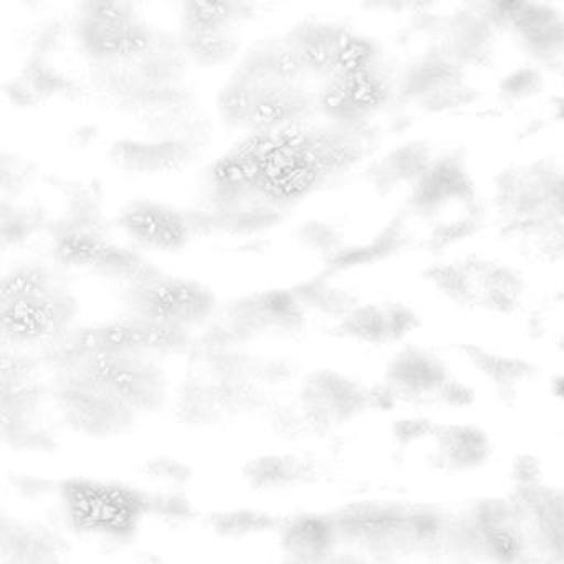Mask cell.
Here are the masks:
<instances>
[{"label": "cell", "mask_w": 564, "mask_h": 564, "mask_svg": "<svg viewBox=\"0 0 564 564\" xmlns=\"http://www.w3.org/2000/svg\"><path fill=\"white\" fill-rule=\"evenodd\" d=\"M75 368L107 386L138 414L156 411L164 402L166 378L154 356L137 351L88 352Z\"/></svg>", "instance_id": "15"}, {"label": "cell", "mask_w": 564, "mask_h": 564, "mask_svg": "<svg viewBox=\"0 0 564 564\" xmlns=\"http://www.w3.org/2000/svg\"><path fill=\"white\" fill-rule=\"evenodd\" d=\"M338 544L361 563L399 564L435 553L444 510L399 500H362L332 514Z\"/></svg>", "instance_id": "2"}, {"label": "cell", "mask_w": 564, "mask_h": 564, "mask_svg": "<svg viewBox=\"0 0 564 564\" xmlns=\"http://www.w3.org/2000/svg\"><path fill=\"white\" fill-rule=\"evenodd\" d=\"M19 77L34 91L41 104L55 97L77 100L88 94L87 85L52 65L48 58L37 55H28Z\"/></svg>", "instance_id": "31"}, {"label": "cell", "mask_w": 564, "mask_h": 564, "mask_svg": "<svg viewBox=\"0 0 564 564\" xmlns=\"http://www.w3.org/2000/svg\"><path fill=\"white\" fill-rule=\"evenodd\" d=\"M505 236L530 262L564 272V220L536 224Z\"/></svg>", "instance_id": "30"}, {"label": "cell", "mask_w": 564, "mask_h": 564, "mask_svg": "<svg viewBox=\"0 0 564 564\" xmlns=\"http://www.w3.org/2000/svg\"><path fill=\"white\" fill-rule=\"evenodd\" d=\"M398 214L411 250L442 252L474 236L484 223L485 206L467 158L457 150L441 151Z\"/></svg>", "instance_id": "1"}, {"label": "cell", "mask_w": 564, "mask_h": 564, "mask_svg": "<svg viewBox=\"0 0 564 564\" xmlns=\"http://www.w3.org/2000/svg\"><path fill=\"white\" fill-rule=\"evenodd\" d=\"M54 259L58 265L90 270L105 279L121 280L124 285L140 279L153 265L138 250L97 234L58 237L54 240Z\"/></svg>", "instance_id": "18"}, {"label": "cell", "mask_w": 564, "mask_h": 564, "mask_svg": "<svg viewBox=\"0 0 564 564\" xmlns=\"http://www.w3.org/2000/svg\"><path fill=\"white\" fill-rule=\"evenodd\" d=\"M68 521L88 536L127 540L148 517L147 495L97 478H68L58 485Z\"/></svg>", "instance_id": "8"}, {"label": "cell", "mask_w": 564, "mask_h": 564, "mask_svg": "<svg viewBox=\"0 0 564 564\" xmlns=\"http://www.w3.org/2000/svg\"><path fill=\"white\" fill-rule=\"evenodd\" d=\"M425 282L447 302L474 312L513 315L528 295L524 273L491 257H452L427 267Z\"/></svg>", "instance_id": "5"}, {"label": "cell", "mask_w": 564, "mask_h": 564, "mask_svg": "<svg viewBox=\"0 0 564 564\" xmlns=\"http://www.w3.org/2000/svg\"><path fill=\"white\" fill-rule=\"evenodd\" d=\"M68 35V24L62 18H47L31 25L24 42L29 55L48 58V55L61 51Z\"/></svg>", "instance_id": "43"}, {"label": "cell", "mask_w": 564, "mask_h": 564, "mask_svg": "<svg viewBox=\"0 0 564 564\" xmlns=\"http://www.w3.org/2000/svg\"><path fill=\"white\" fill-rule=\"evenodd\" d=\"M252 2H184L183 25L187 29H236L237 24L253 18Z\"/></svg>", "instance_id": "37"}, {"label": "cell", "mask_w": 564, "mask_h": 564, "mask_svg": "<svg viewBox=\"0 0 564 564\" xmlns=\"http://www.w3.org/2000/svg\"><path fill=\"white\" fill-rule=\"evenodd\" d=\"M4 94L9 98L12 105L21 108L39 107L41 100L35 97L34 91L28 87L24 80L19 75H15L11 80L4 84Z\"/></svg>", "instance_id": "47"}, {"label": "cell", "mask_w": 564, "mask_h": 564, "mask_svg": "<svg viewBox=\"0 0 564 564\" xmlns=\"http://www.w3.org/2000/svg\"><path fill=\"white\" fill-rule=\"evenodd\" d=\"M62 282H65V276L55 267L45 263H24L6 273L0 285V302L34 295Z\"/></svg>", "instance_id": "39"}, {"label": "cell", "mask_w": 564, "mask_h": 564, "mask_svg": "<svg viewBox=\"0 0 564 564\" xmlns=\"http://www.w3.org/2000/svg\"><path fill=\"white\" fill-rule=\"evenodd\" d=\"M441 151L424 140H412L392 148L365 171L379 196H399L402 200L415 189Z\"/></svg>", "instance_id": "23"}, {"label": "cell", "mask_w": 564, "mask_h": 564, "mask_svg": "<svg viewBox=\"0 0 564 564\" xmlns=\"http://www.w3.org/2000/svg\"><path fill=\"white\" fill-rule=\"evenodd\" d=\"M257 293L269 333L295 336L305 329L306 308L292 289L263 290Z\"/></svg>", "instance_id": "34"}, {"label": "cell", "mask_w": 564, "mask_h": 564, "mask_svg": "<svg viewBox=\"0 0 564 564\" xmlns=\"http://www.w3.org/2000/svg\"><path fill=\"white\" fill-rule=\"evenodd\" d=\"M4 564H52L54 547L47 534L19 521L2 524Z\"/></svg>", "instance_id": "33"}, {"label": "cell", "mask_w": 564, "mask_h": 564, "mask_svg": "<svg viewBox=\"0 0 564 564\" xmlns=\"http://www.w3.org/2000/svg\"><path fill=\"white\" fill-rule=\"evenodd\" d=\"M196 150L183 141L150 138H121L108 151L111 163L127 173L158 174L183 170L193 161Z\"/></svg>", "instance_id": "24"}, {"label": "cell", "mask_w": 564, "mask_h": 564, "mask_svg": "<svg viewBox=\"0 0 564 564\" xmlns=\"http://www.w3.org/2000/svg\"><path fill=\"white\" fill-rule=\"evenodd\" d=\"M505 39L536 68L564 62V12L544 2H495Z\"/></svg>", "instance_id": "16"}, {"label": "cell", "mask_w": 564, "mask_h": 564, "mask_svg": "<svg viewBox=\"0 0 564 564\" xmlns=\"http://www.w3.org/2000/svg\"><path fill=\"white\" fill-rule=\"evenodd\" d=\"M48 214L39 204H18V200H0V240L2 247H18L28 242L41 230H47Z\"/></svg>", "instance_id": "35"}, {"label": "cell", "mask_w": 564, "mask_h": 564, "mask_svg": "<svg viewBox=\"0 0 564 564\" xmlns=\"http://www.w3.org/2000/svg\"><path fill=\"white\" fill-rule=\"evenodd\" d=\"M39 167L34 161L15 151L0 153V189L2 199L15 200L31 187L37 177Z\"/></svg>", "instance_id": "41"}, {"label": "cell", "mask_w": 564, "mask_h": 564, "mask_svg": "<svg viewBox=\"0 0 564 564\" xmlns=\"http://www.w3.org/2000/svg\"><path fill=\"white\" fill-rule=\"evenodd\" d=\"M395 441L417 454L422 464L445 477L480 470L494 454L490 435L470 422H438L427 415H409L394 422Z\"/></svg>", "instance_id": "7"}, {"label": "cell", "mask_w": 564, "mask_h": 564, "mask_svg": "<svg viewBox=\"0 0 564 564\" xmlns=\"http://www.w3.org/2000/svg\"><path fill=\"white\" fill-rule=\"evenodd\" d=\"M375 408L412 411H457L477 399L452 362L431 346L405 345L386 366L384 378L372 388Z\"/></svg>", "instance_id": "3"}, {"label": "cell", "mask_w": 564, "mask_h": 564, "mask_svg": "<svg viewBox=\"0 0 564 564\" xmlns=\"http://www.w3.org/2000/svg\"><path fill=\"white\" fill-rule=\"evenodd\" d=\"M541 88H543V75H541V68L533 65L518 67L498 85L501 98L507 101L528 100L540 94Z\"/></svg>", "instance_id": "45"}, {"label": "cell", "mask_w": 564, "mask_h": 564, "mask_svg": "<svg viewBox=\"0 0 564 564\" xmlns=\"http://www.w3.org/2000/svg\"><path fill=\"white\" fill-rule=\"evenodd\" d=\"M148 514L160 518L163 523L170 527H184L191 523L194 517V508L189 501L181 498L180 495L160 494L147 495Z\"/></svg>", "instance_id": "46"}, {"label": "cell", "mask_w": 564, "mask_h": 564, "mask_svg": "<svg viewBox=\"0 0 564 564\" xmlns=\"http://www.w3.org/2000/svg\"><path fill=\"white\" fill-rule=\"evenodd\" d=\"M78 302L67 282L22 299L0 302V328L11 345H51L67 335Z\"/></svg>", "instance_id": "14"}, {"label": "cell", "mask_w": 564, "mask_h": 564, "mask_svg": "<svg viewBox=\"0 0 564 564\" xmlns=\"http://www.w3.org/2000/svg\"><path fill=\"white\" fill-rule=\"evenodd\" d=\"M144 477L158 487L167 488L173 494L176 488L189 484L193 470L184 462L173 457L151 458L144 464Z\"/></svg>", "instance_id": "44"}, {"label": "cell", "mask_w": 564, "mask_h": 564, "mask_svg": "<svg viewBox=\"0 0 564 564\" xmlns=\"http://www.w3.org/2000/svg\"><path fill=\"white\" fill-rule=\"evenodd\" d=\"M236 74L256 85L272 82H303L308 74L285 37L263 39L246 52Z\"/></svg>", "instance_id": "25"}, {"label": "cell", "mask_w": 564, "mask_h": 564, "mask_svg": "<svg viewBox=\"0 0 564 564\" xmlns=\"http://www.w3.org/2000/svg\"><path fill=\"white\" fill-rule=\"evenodd\" d=\"M300 405L313 429L336 431L375 408V395L372 388L351 376L319 369L303 381Z\"/></svg>", "instance_id": "17"}, {"label": "cell", "mask_w": 564, "mask_h": 564, "mask_svg": "<svg viewBox=\"0 0 564 564\" xmlns=\"http://www.w3.org/2000/svg\"><path fill=\"white\" fill-rule=\"evenodd\" d=\"M293 292L299 296L305 308L316 310L323 315L341 319L359 305V296L341 286L328 282V276L318 275L303 280L293 286Z\"/></svg>", "instance_id": "36"}, {"label": "cell", "mask_w": 564, "mask_h": 564, "mask_svg": "<svg viewBox=\"0 0 564 564\" xmlns=\"http://www.w3.org/2000/svg\"><path fill=\"white\" fill-rule=\"evenodd\" d=\"M312 465L296 455H260L243 467V475L250 487L262 491L299 487L312 480Z\"/></svg>", "instance_id": "29"}, {"label": "cell", "mask_w": 564, "mask_h": 564, "mask_svg": "<svg viewBox=\"0 0 564 564\" xmlns=\"http://www.w3.org/2000/svg\"><path fill=\"white\" fill-rule=\"evenodd\" d=\"M338 544L332 517L302 514L283 523L282 546L289 560L303 564H322Z\"/></svg>", "instance_id": "26"}, {"label": "cell", "mask_w": 564, "mask_h": 564, "mask_svg": "<svg viewBox=\"0 0 564 564\" xmlns=\"http://www.w3.org/2000/svg\"><path fill=\"white\" fill-rule=\"evenodd\" d=\"M209 527L220 538L246 540V538L272 533L275 528L283 524H280V518L269 511L257 510V508H234V510L210 514Z\"/></svg>", "instance_id": "38"}, {"label": "cell", "mask_w": 564, "mask_h": 564, "mask_svg": "<svg viewBox=\"0 0 564 564\" xmlns=\"http://www.w3.org/2000/svg\"><path fill=\"white\" fill-rule=\"evenodd\" d=\"M415 47L395 67L394 107L417 113H445L467 107L477 97L470 72L427 45Z\"/></svg>", "instance_id": "10"}, {"label": "cell", "mask_w": 564, "mask_h": 564, "mask_svg": "<svg viewBox=\"0 0 564 564\" xmlns=\"http://www.w3.org/2000/svg\"><path fill=\"white\" fill-rule=\"evenodd\" d=\"M72 32L94 62L140 54L150 47L156 29L141 21L131 2L87 0L77 6Z\"/></svg>", "instance_id": "12"}, {"label": "cell", "mask_w": 564, "mask_h": 564, "mask_svg": "<svg viewBox=\"0 0 564 564\" xmlns=\"http://www.w3.org/2000/svg\"><path fill=\"white\" fill-rule=\"evenodd\" d=\"M180 39L191 62L207 67L229 61L240 47V37L236 29L181 28Z\"/></svg>", "instance_id": "32"}, {"label": "cell", "mask_w": 564, "mask_h": 564, "mask_svg": "<svg viewBox=\"0 0 564 564\" xmlns=\"http://www.w3.org/2000/svg\"><path fill=\"white\" fill-rule=\"evenodd\" d=\"M57 401L65 422L82 434L110 437L128 431L138 412L107 386L75 368L62 372Z\"/></svg>", "instance_id": "13"}, {"label": "cell", "mask_w": 564, "mask_h": 564, "mask_svg": "<svg viewBox=\"0 0 564 564\" xmlns=\"http://www.w3.org/2000/svg\"><path fill=\"white\" fill-rule=\"evenodd\" d=\"M345 29L346 25L336 22L305 19L293 25L283 37L299 55L308 74L313 72L329 77L335 65L336 48Z\"/></svg>", "instance_id": "27"}, {"label": "cell", "mask_w": 564, "mask_h": 564, "mask_svg": "<svg viewBox=\"0 0 564 564\" xmlns=\"http://www.w3.org/2000/svg\"><path fill=\"white\" fill-rule=\"evenodd\" d=\"M501 501L513 564H564V485L513 484Z\"/></svg>", "instance_id": "4"}, {"label": "cell", "mask_w": 564, "mask_h": 564, "mask_svg": "<svg viewBox=\"0 0 564 564\" xmlns=\"http://www.w3.org/2000/svg\"><path fill=\"white\" fill-rule=\"evenodd\" d=\"M491 204L505 234L564 220V163L541 158L510 164L495 176Z\"/></svg>", "instance_id": "6"}, {"label": "cell", "mask_w": 564, "mask_h": 564, "mask_svg": "<svg viewBox=\"0 0 564 564\" xmlns=\"http://www.w3.org/2000/svg\"><path fill=\"white\" fill-rule=\"evenodd\" d=\"M253 94L256 84L234 72L217 97L220 118L230 127L247 128L252 111Z\"/></svg>", "instance_id": "40"}, {"label": "cell", "mask_w": 564, "mask_h": 564, "mask_svg": "<svg viewBox=\"0 0 564 564\" xmlns=\"http://www.w3.org/2000/svg\"><path fill=\"white\" fill-rule=\"evenodd\" d=\"M143 123L150 131L151 138L183 141L196 151L209 143L213 134V123L209 117L197 107L196 101L153 115L143 120Z\"/></svg>", "instance_id": "28"}, {"label": "cell", "mask_w": 564, "mask_h": 564, "mask_svg": "<svg viewBox=\"0 0 564 564\" xmlns=\"http://www.w3.org/2000/svg\"><path fill=\"white\" fill-rule=\"evenodd\" d=\"M296 239L306 250L323 257L325 262L345 247V239L338 227L319 219H310L300 224L296 229Z\"/></svg>", "instance_id": "42"}, {"label": "cell", "mask_w": 564, "mask_h": 564, "mask_svg": "<svg viewBox=\"0 0 564 564\" xmlns=\"http://www.w3.org/2000/svg\"><path fill=\"white\" fill-rule=\"evenodd\" d=\"M421 323V315L411 305L388 300L359 303L336 323L335 333L366 345H395L412 335Z\"/></svg>", "instance_id": "20"}, {"label": "cell", "mask_w": 564, "mask_h": 564, "mask_svg": "<svg viewBox=\"0 0 564 564\" xmlns=\"http://www.w3.org/2000/svg\"><path fill=\"white\" fill-rule=\"evenodd\" d=\"M434 554L452 564H513L501 495L444 510Z\"/></svg>", "instance_id": "9"}, {"label": "cell", "mask_w": 564, "mask_h": 564, "mask_svg": "<svg viewBox=\"0 0 564 564\" xmlns=\"http://www.w3.org/2000/svg\"><path fill=\"white\" fill-rule=\"evenodd\" d=\"M118 224L141 246L156 250H180L193 239L186 213L151 199H134L121 209Z\"/></svg>", "instance_id": "22"}, {"label": "cell", "mask_w": 564, "mask_h": 564, "mask_svg": "<svg viewBox=\"0 0 564 564\" xmlns=\"http://www.w3.org/2000/svg\"><path fill=\"white\" fill-rule=\"evenodd\" d=\"M124 308L130 316L191 328L216 308L213 290L196 280L167 275L151 265L140 279L124 286Z\"/></svg>", "instance_id": "11"}, {"label": "cell", "mask_w": 564, "mask_h": 564, "mask_svg": "<svg viewBox=\"0 0 564 564\" xmlns=\"http://www.w3.org/2000/svg\"><path fill=\"white\" fill-rule=\"evenodd\" d=\"M318 111V95H313L303 82L256 85L247 128L253 133L289 130L312 123Z\"/></svg>", "instance_id": "19"}, {"label": "cell", "mask_w": 564, "mask_h": 564, "mask_svg": "<svg viewBox=\"0 0 564 564\" xmlns=\"http://www.w3.org/2000/svg\"><path fill=\"white\" fill-rule=\"evenodd\" d=\"M557 75H560L561 82H563L564 87V62L556 68Z\"/></svg>", "instance_id": "49"}, {"label": "cell", "mask_w": 564, "mask_h": 564, "mask_svg": "<svg viewBox=\"0 0 564 564\" xmlns=\"http://www.w3.org/2000/svg\"><path fill=\"white\" fill-rule=\"evenodd\" d=\"M98 130L94 124H80V127L75 128L72 131V143L77 144V147H88L91 141L97 140Z\"/></svg>", "instance_id": "48"}, {"label": "cell", "mask_w": 564, "mask_h": 564, "mask_svg": "<svg viewBox=\"0 0 564 564\" xmlns=\"http://www.w3.org/2000/svg\"><path fill=\"white\" fill-rule=\"evenodd\" d=\"M455 351L471 372L503 404H513L536 379L540 368L518 356L505 355L475 343H458Z\"/></svg>", "instance_id": "21"}]
</instances>
